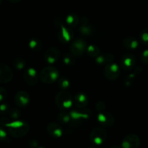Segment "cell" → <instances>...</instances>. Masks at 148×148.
Here are the masks:
<instances>
[{
  "instance_id": "1",
  "label": "cell",
  "mask_w": 148,
  "mask_h": 148,
  "mask_svg": "<svg viewBox=\"0 0 148 148\" xmlns=\"http://www.w3.org/2000/svg\"><path fill=\"white\" fill-rule=\"evenodd\" d=\"M6 127L10 135L17 138L26 135L30 130L29 124L26 121L21 120H14L10 121Z\"/></svg>"
},
{
  "instance_id": "2",
  "label": "cell",
  "mask_w": 148,
  "mask_h": 148,
  "mask_svg": "<svg viewBox=\"0 0 148 148\" xmlns=\"http://www.w3.org/2000/svg\"><path fill=\"white\" fill-rule=\"evenodd\" d=\"M56 24V27L59 29V32L57 33V37L59 41L62 43H68L72 40L74 37L73 31L71 27L65 25L62 20L57 19L55 22Z\"/></svg>"
},
{
  "instance_id": "3",
  "label": "cell",
  "mask_w": 148,
  "mask_h": 148,
  "mask_svg": "<svg viewBox=\"0 0 148 148\" xmlns=\"http://www.w3.org/2000/svg\"><path fill=\"white\" fill-rule=\"evenodd\" d=\"M55 103L58 108L60 109H69L73 104V98L69 92L66 90H62L56 95Z\"/></svg>"
},
{
  "instance_id": "4",
  "label": "cell",
  "mask_w": 148,
  "mask_h": 148,
  "mask_svg": "<svg viewBox=\"0 0 148 148\" xmlns=\"http://www.w3.org/2000/svg\"><path fill=\"white\" fill-rule=\"evenodd\" d=\"M59 72L53 66H47L40 71L39 77L41 82L45 84H51L59 79Z\"/></svg>"
},
{
  "instance_id": "5",
  "label": "cell",
  "mask_w": 148,
  "mask_h": 148,
  "mask_svg": "<svg viewBox=\"0 0 148 148\" xmlns=\"http://www.w3.org/2000/svg\"><path fill=\"white\" fill-rule=\"evenodd\" d=\"M69 114L72 124H79L82 120L89 119L91 112L90 110L85 108H78V110H72Z\"/></svg>"
},
{
  "instance_id": "6",
  "label": "cell",
  "mask_w": 148,
  "mask_h": 148,
  "mask_svg": "<svg viewBox=\"0 0 148 148\" xmlns=\"http://www.w3.org/2000/svg\"><path fill=\"white\" fill-rule=\"evenodd\" d=\"M107 138V132L102 127H95L90 134V139L93 144L101 145Z\"/></svg>"
},
{
  "instance_id": "7",
  "label": "cell",
  "mask_w": 148,
  "mask_h": 148,
  "mask_svg": "<svg viewBox=\"0 0 148 148\" xmlns=\"http://www.w3.org/2000/svg\"><path fill=\"white\" fill-rule=\"evenodd\" d=\"M120 72L121 70L119 66L114 62L106 64L104 68V75L108 80H116L119 77Z\"/></svg>"
},
{
  "instance_id": "8",
  "label": "cell",
  "mask_w": 148,
  "mask_h": 148,
  "mask_svg": "<svg viewBox=\"0 0 148 148\" xmlns=\"http://www.w3.org/2000/svg\"><path fill=\"white\" fill-rule=\"evenodd\" d=\"M87 43L83 39L77 38L70 45V52L75 56H80L86 51Z\"/></svg>"
},
{
  "instance_id": "9",
  "label": "cell",
  "mask_w": 148,
  "mask_h": 148,
  "mask_svg": "<svg viewBox=\"0 0 148 148\" xmlns=\"http://www.w3.org/2000/svg\"><path fill=\"white\" fill-rule=\"evenodd\" d=\"M38 78L39 76L38 75L37 71L34 68L29 67L24 71L23 79L26 84L28 85H30V86L36 85L38 81Z\"/></svg>"
},
{
  "instance_id": "10",
  "label": "cell",
  "mask_w": 148,
  "mask_h": 148,
  "mask_svg": "<svg viewBox=\"0 0 148 148\" xmlns=\"http://www.w3.org/2000/svg\"><path fill=\"white\" fill-rule=\"evenodd\" d=\"M140 145V139L136 134L126 136L121 143V148H138Z\"/></svg>"
},
{
  "instance_id": "11",
  "label": "cell",
  "mask_w": 148,
  "mask_h": 148,
  "mask_svg": "<svg viewBox=\"0 0 148 148\" xmlns=\"http://www.w3.org/2000/svg\"><path fill=\"white\" fill-rule=\"evenodd\" d=\"M97 120L101 125L107 127H111L115 122V119L114 116L106 111L100 112L97 116Z\"/></svg>"
},
{
  "instance_id": "12",
  "label": "cell",
  "mask_w": 148,
  "mask_h": 148,
  "mask_svg": "<svg viewBox=\"0 0 148 148\" xmlns=\"http://www.w3.org/2000/svg\"><path fill=\"white\" fill-rule=\"evenodd\" d=\"M13 78V72L9 66L0 63V83L10 82Z\"/></svg>"
},
{
  "instance_id": "13",
  "label": "cell",
  "mask_w": 148,
  "mask_h": 148,
  "mask_svg": "<svg viewBox=\"0 0 148 148\" xmlns=\"http://www.w3.org/2000/svg\"><path fill=\"white\" fill-rule=\"evenodd\" d=\"M60 56V51L55 47H51L46 51L44 59L49 64H53L56 62Z\"/></svg>"
},
{
  "instance_id": "14",
  "label": "cell",
  "mask_w": 148,
  "mask_h": 148,
  "mask_svg": "<svg viewBox=\"0 0 148 148\" xmlns=\"http://www.w3.org/2000/svg\"><path fill=\"white\" fill-rule=\"evenodd\" d=\"M14 102L18 107L24 108L30 102L29 94L24 90L18 91L14 96Z\"/></svg>"
},
{
  "instance_id": "15",
  "label": "cell",
  "mask_w": 148,
  "mask_h": 148,
  "mask_svg": "<svg viewBox=\"0 0 148 148\" xmlns=\"http://www.w3.org/2000/svg\"><path fill=\"white\" fill-rule=\"evenodd\" d=\"M136 63V59L134 55L131 53H126L121 59V67L125 70H130L134 67Z\"/></svg>"
},
{
  "instance_id": "16",
  "label": "cell",
  "mask_w": 148,
  "mask_h": 148,
  "mask_svg": "<svg viewBox=\"0 0 148 148\" xmlns=\"http://www.w3.org/2000/svg\"><path fill=\"white\" fill-rule=\"evenodd\" d=\"M46 130L49 135L53 138H59L63 134V130L61 126L57 123L51 122L49 124Z\"/></svg>"
},
{
  "instance_id": "17",
  "label": "cell",
  "mask_w": 148,
  "mask_h": 148,
  "mask_svg": "<svg viewBox=\"0 0 148 148\" xmlns=\"http://www.w3.org/2000/svg\"><path fill=\"white\" fill-rule=\"evenodd\" d=\"M81 34L85 36H90L93 33V29L87 17H82L80 20V27L79 28Z\"/></svg>"
},
{
  "instance_id": "18",
  "label": "cell",
  "mask_w": 148,
  "mask_h": 148,
  "mask_svg": "<svg viewBox=\"0 0 148 148\" xmlns=\"http://www.w3.org/2000/svg\"><path fill=\"white\" fill-rule=\"evenodd\" d=\"M73 103L77 108H84L88 103V96L83 92H78L73 98Z\"/></svg>"
},
{
  "instance_id": "19",
  "label": "cell",
  "mask_w": 148,
  "mask_h": 148,
  "mask_svg": "<svg viewBox=\"0 0 148 148\" xmlns=\"http://www.w3.org/2000/svg\"><path fill=\"white\" fill-rule=\"evenodd\" d=\"M114 55L111 53H107V54H100L99 56L95 58V62L99 65H106L111 63L114 60Z\"/></svg>"
},
{
  "instance_id": "20",
  "label": "cell",
  "mask_w": 148,
  "mask_h": 148,
  "mask_svg": "<svg viewBox=\"0 0 148 148\" xmlns=\"http://www.w3.org/2000/svg\"><path fill=\"white\" fill-rule=\"evenodd\" d=\"M123 45L124 47L130 50H134L139 46V42L135 38L127 37L123 40Z\"/></svg>"
},
{
  "instance_id": "21",
  "label": "cell",
  "mask_w": 148,
  "mask_h": 148,
  "mask_svg": "<svg viewBox=\"0 0 148 148\" xmlns=\"http://www.w3.org/2000/svg\"><path fill=\"white\" fill-rule=\"evenodd\" d=\"M65 22H66V25L71 28L76 27L79 23V17L75 13H71L66 16Z\"/></svg>"
},
{
  "instance_id": "22",
  "label": "cell",
  "mask_w": 148,
  "mask_h": 148,
  "mask_svg": "<svg viewBox=\"0 0 148 148\" xmlns=\"http://www.w3.org/2000/svg\"><path fill=\"white\" fill-rule=\"evenodd\" d=\"M28 46L33 51H40L43 48V44L38 38H31L28 41Z\"/></svg>"
},
{
  "instance_id": "23",
  "label": "cell",
  "mask_w": 148,
  "mask_h": 148,
  "mask_svg": "<svg viewBox=\"0 0 148 148\" xmlns=\"http://www.w3.org/2000/svg\"><path fill=\"white\" fill-rule=\"evenodd\" d=\"M86 52L87 54L89 56H90V57L96 58L97 56L100 55L101 51H100V49L98 46H95L94 44H91L87 46Z\"/></svg>"
},
{
  "instance_id": "24",
  "label": "cell",
  "mask_w": 148,
  "mask_h": 148,
  "mask_svg": "<svg viewBox=\"0 0 148 148\" xmlns=\"http://www.w3.org/2000/svg\"><path fill=\"white\" fill-rule=\"evenodd\" d=\"M12 65L17 70H23L26 66V62L22 57H16L13 59Z\"/></svg>"
},
{
  "instance_id": "25",
  "label": "cell",
  "mask_w": 148,
  "mask_h": 148,
  "mask_svg": "<svg viewBox=\"0 0 148 148\" xmlns=\"http://www.w3.org/2000/svg\"><path fill=\"white\" fill-rule=\"evenodd\" d=\"M57 86L62 90H66L70 86V82L66 77H61L57 79Z\"/></svg>"
},
{
  "instance_id": "26",
  "label": "cell",
  "mask_w": 148,
  "mask_h": 148,
  "mask_svg": "<svg viewBox=\"0 0 148 148\" xmlns=\"http://www.w3.org/2000/svg\"><path fill=\"white\" fill-rule=\"evenodd\" d=\"M57 120L60 124H66L71 122V118L69 114L66 112H60L57 116Z\"/></svg>"
},
{
  "instance_id": "27",
  "label": "cell",
  "mask_w": 148,
  "mask_h": 148,
  "mask_svg": "<svg viewBox=\"0 0 148 148\" xmlns=\"http://www.w3.org/2000/svg\"><path fill=\"white\" fill-rule=\"evenodd\" d=\"M62 60H63V63L67 66H72L75 63V56L72 53H64L63 58H62Z\"/></svg>"
},
{
  "instance_id": "28",
  "label": "cell",
  "mask_w": 148,
  "mask_h": 148,
  "mask_svg": "<svg viewBox=\"0 0 148 148\" xmlns=\"http://www.w3.org/2000/svg\"><path fill=\"white\" fill-rule=\"evenodd\" d=\"M8 114L12 119L17 120L19 119V117L20 116V111H19L17 108H10Z\"/></svg>"
},
{
  "instance_id": "29",
  "label": "cell",
  "mask_w": 148,
  "mask_h": 148,
  "mask_svg": "<svg viewBox=\"0 0 148 148\" xmlns=\"http://www.w3.org/2000/svg\"><path fill=\"white\" fill-rule=\"evenodd\" d=\"M10 106L5 103H1L0 104V114L4 115V114H7L10 110Z\"/></svg>"
},
{
  "instance_id": "30",
  "label": "cell",
  "mask_w": 148,
  "mask_h": 148,
  "mask_svg": "<svg viewBox=\"0 0 148 148\" xmlns=\"http://www.w3.org/2000/svg\"><path fill=\"white\" fill-rule=\"evenodd\" d=\"M140 38H141V40L143 41V43H144L145 44L148 46V27L144 29L142 31L141 35H140Z\"/></svg>"
},
{
  "instance_id": "31",
  "label": "cell",
  "mask_w": 148,
  "mask_h": 148,
  "mask_svg": "<svg viewBox=\"0 0 148 148\" xmlns=\"http://www.w3.org/2000/svg\"><path fill=\"white\" fill-rule=\"evenodd\" d=\"M8 137H7V133L2 127H0V142L7 141Z\"/></svg>"
},
{
  "instance_id": "32",
  "label": "cell",
  "mask_w": 148,
  "mask_h": 148,
  "mask_svg": "<svg viewBox=\"0 0 148 148\" xmlns=\"http://www.w3.org/2000/svg\"><path fill=\"white\" fill-rule=\"evenodd\" d=\"M7 95L8 93L7 90L2 87H0V103H2L7 98Z\"/></svg>"
},
{
  "instance_id": "33",
  "label": "cell",
  "mask_w": 148,
  "mask_h": 148,
  "mask_svg": "<svg viewBox=\"0 0 148 148\" xmlns=\"http://www.w3.org/2000/svg\"><path fill=\"white\" fill-rule=\"evenodd\" d=\"M106 107V106L105 103L103 102V101H98V102H97V103L95 104V108H96L97 111H98L99 112L104 111Z\"/></svg>"
},
{
  "instance_id": "34",
  "label": "cell",
  "mask_w": 148,
  "mask_h": 148,
  "mask_svg": "<svg viewBox=\"0 0 148 148\" xmlns=\"http://www.w3.org/2000/svg\"><path fill=\"white\" fill-rule=\"evenodd\" d=\"M140 59L144 64H148V49H146L142 53Z\"/></svg>"
},
{
  "instance_id": "35",
  "label": "cell",
  "mask_w": 148,
  "mask_h": 148,
  "mask_svg": "<svg viewBox=\"0 0 148 148\" xmlns=\"http://www.w3.org/2000/svg\"><path fill=\"white\" fill-rule=\"evenodd\" d=\"M10 121H10L8 118H7V117H2V118H1V119H0V125H1V127H6Z\"/></svg>"
},
{
  "instance_id": "36",
  "label": "cell",
  "mask_w": 148,
  "mask_h": 148,
  "mask_svg": "<svg viewBox=\"0 0 148 148\" xmlns=\"http://www.w3.org/2000/svg\"><path fill=\"white\" fill-rule=\"evenodd\" d=\"M29 145L30 146V147L32 148H36L38 146V143L36 140H30L28 143Z\"/></svg>"
},
{
  "instance_id": "37",
  "label": "cell",
  "mask_w": 148,
  "mask_h": 148,
  "mask_svg": "<svg viewBox=\"0 0 148 148\" xmlns=\"http://www.w3.org/2000/svg\"><path fill=\"white\" fill-rule=\"evenodd\" d=\"M7 1H9V2H10V3H18V2H20V1H21L22 0H7Z\"/></svg>"
},
{
  "instance_id": "38",
  "label": "cell",
  "mask_w": 148,
  "mask_h": 148,
  "mask_svg": "<svg viewBox=\"0 0 148 148\" xmlns=\"http://www.w3.org/2000/svg\"><path fill=\"white\" fill-rule=\"evenodd\" d=\"M111 148H121V147H119V146H113V147H111Z\"/></svg>"
},
{
  "instance_id": "39",
  "label": "cell",
  "mask_w": 148,
  "mask_h": 148,
  "mask_svg": "<svg viewBox=\"0 0 148 148\" xmlns=\"http://www.w3.org/2000/svg\"><path fill=\"white\" fill-rule=\"evenodd\" d=\"M2 1H3V0H0V4H1V3H2Z\"/></svg>"
},
{
  "instance_id": "40",
  "label": "cell",
  "mask_w": 148,
  "mask_h": 148,
  "mask_svg": "<svg viewBox=\"0 0 148 148\" xmlns=\"http://www.w3.org/2000/svg\"><path fill=\"white\" fill-rule=\"evenodd\" d=\"M38 148H46V147H38Z\"/></svg>"
},
{
  "instance_id": "41",
  "label": "cell",
  "mask_w": 148,
  "mask_h": 148,
  "mask_svg": "<svg viewBox=\"0 0 148 148\" xmlns=\"http://www.w3.org/2000/svg\"><path fill=\"white\" fill-rule=\"evenodd\" d=\"M90 148H94V147H90Z\"/></svg>"
}]
</instances>
